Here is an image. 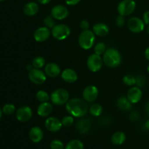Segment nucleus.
<instances>
[{
  "instance_id": "nucleus-45",
  "label": "nucleus",
  "mask_w": 149,
  "mask_h": 149,
  "mask_svg": "<svg viewBox=\"0 0 149 149\" xmlns=\"http://www.w3.org/2000/svg\"><path fill=\"white\" fill-rule=\"evenodd\" d=\"M2 113H3V111H2V109H0V119L1 118V116H2Z\"/></svg>"
},
{
  "instance_id": "nucleus-26",
  "label": "nucleus",
  "mask_w": 149,
  "mask_h": 149,
  "mask_svg": "<svg viewBox=\"0 0 149 149\" xmlns=\"http://www.w3.org/2000/svg\"><path fill=\"white\" fill-rule=\"evenodd\" d=\"M65 149H84V144L79 140H71L66 144Z\"/></svg>"
},
{
  "instance_id": "nucleus-15",
  "label": "nucleus",
  "mask_w": 149,
  "mask_h": 149,
  "mask_svg": "<svg viewBox=\"0 0 149 149\" xmlns=\"http://www.w3.org/2000/svg\"><path fill=\"white\" fill-rule=\"evenodd\" d=\"M142 96L143 93L141 89L138 87H133V86L128 90L127 94V97L132 104L138 103L141 100Z\"/></svg>"
},
{
  "instance_id": "nucleus-1",
  "label": "nucleus",
  "mask_w": 149,
  "mask_h": 149,
  "mask_svg": "<svg viewBox=\"0 0 149 149\" xmlns=\"http://www.w3.org/2000/svg\"><path fill=\"white\" fill-rule=\"evenodd\" d=\"M66 111L76 118L83 117L89 111L87 101L81 98H71L65 103Z\"/></svg>"
},
{
  "instance_id": "nucleus-22",
  "label": "nucleus",
  "mask_w": 149,
  "mask_h": 149,
  "mask_svg": "<svg viewBox=\"0 0 149 149\" xmlns=\"http://www.w3.org/2000/svg\"><path fill=\"white\" fill-rule=\"evenodd\" d=\"M91 127V122L89 119H82L79 120L77 123V129L79 133L85 134Z\"/></svg>"
},
{
  "instance_id": "nucleus-25",
  "label": "nucleus",
  "mask_w": 149,
  "mask_h": 149,
  "mask_svg": "<svg viewBox=\"0 0 149 149\" xmlns=\"http://www.w3.org/2000/svg\"><path fill=\"white\" fill-rule=\"evenodd\" d=\"M89 111H90V114L93 115V116L97 117V116H100L103 113V109L100 104L94 103V104L91 105L90 107L89 108Z\"/></svg>"
},
{
  "instance_id": "nucleus-17",
  "label": "nucleus",
  "mask_w": 149,
  "mask_h": 149,
  "mask_svg": "<svg viewBox=\"0 0 149 149\" xmlns=\"http://www.w3.org/2000/svg\"><path fill=\"white\" fill-rule=\"evenodd\" d=\"M61 78L67 83H74L78 79L77 73L72 68H65L61 72Z\"/></svg>"
},
{
  "instance_id": "nucleus-30",
  "label": "nucleus",
  "mask_w": 149,
  "mask_h": 149,
  "mask_svg": "<svg viewBox=\"0 0 149 149\" xmlns=\"http://www.w3.org/2000/svg\"><path fill=\"white\" fill-rule=\"evenodd\" d=\"M106 45L103 42H98L96 44L94 47V52L95 53L98 55H102L106 52Z\"/></svg>"
},
{
  "instance_id": "nucleus-44",
  "label": "nucleus",
  "mask_w": 149,
  "mask_h": 149,
  "mask_svg": "<svg viewBox=\"0 0 149 149\" xmlns=\"http://www.w3.org/2000/svg\"><path fill=\"white\" fill-rule=\"evenodd\" d=\"M146 112H147V114L149 116V101L147 103L146 106Z\"/></svg>"
},
{
  "instance_id": "nucleus-9",
  "label": "nucleus",
  "mask_w": 149,
  "mask_h": 149,
  "mask_svg": "<svg viewBox=\"0 0 149 149\" xmlns=\"http://www.w3.org/2000/svg\"><path fill=\"white\" fill-rule=\"evenodd\" d=\"M145 23L143 20L139 17H132L129 19L127 22V27L131 32L135 33H138L142 32L145 28Z\"/></svg>"
},
{
  "instance_id": "nucleus-13",
  "label": "nucleus",
  "mask_w": 149,
  "mask_h": 149,
  "mask_svg": "<svg viewBox=\"0 0 149 149\" xmlns=\"http://www.w3.org/2000/svg\"><path fill=\"white\" fill-rule=\"evenodd\" d=\"M45 125L46 129L52 132H58L63 127L61 121L58 118L54 117V116L48 117L45 121Z\"/></svg>"
},
{
  "instance_id": "nucleus-42",
  "label": "nucleus",
  "mask_w": 149,
  "mask_h": 149,
  "mask_svg": "<svg viewBox=\"0 0 149 149\" xmlns=\"http://www.w3.org/2000/svg\"><path fill=\"white\" fill-rule=\"evenodd\" d=\"M145 58H146V60H148V61H149V47H148L145 50Z\"/></svg>"
},
{
  "instance_id": "nucleus-5",
  "label": "nucleus",
  "mask_w": 149,
  "mask_h": 149,
  "mask_svg": "<svg viewBox=\"0 0 149 149\" xmlns=\"http://www.w3.org/2000/svg\"><path fill=\"white\" fill-rule=\"evenodd\" d=\"M51 34L57 40L62 41L69 36L71 34V29L65 24L55 25L52 29Z\"/></svg>"
},
{
  "instance_id": "nucleus-27",
  "label": "nucleus",
  "mask_w": 149,
  "mask_h": 149,
  "mask_svg": "<svg viewBox=\"0 0 149 149\" xmlns=\"http://www.w3.org/2000/svg\"><path fill=\"white\" fill-rule=\"evenodd\" d=\"M32 65H33V68H43L46 65V61L45 58L42 56H37L32 61Z\"/></svg>"
},
{
  "instance_id": "nucleus-3",
  "label": "nucleus",
  "mask_w": 149,
  "mask_h": 149,
  "mask_svg": "<svg viewBox=\"0 0 149 149\" xmlns=\"http://www.w3.org/2000/svg\"><path fill=\"white\" fill-rule=\"evenodd\" d=\"M95 40V34L93 31H83L79 36L78 42L80 47L83 49H90L94 45Z\"/></svg>"
},
{
  "instance_id": "nucleus-38",
  "label": "nucleus",
  "mask_w": 149,
  "mask_h": 149,
  "mask_svg": "<svg viewBox=\"0 0 149 149\" xmlns=\"http://www.w3.org/2000/svg\"><path fill=\"white\" fill-rule=\"evenodd\" d=\"M143 20L144 23L146 25H149V10H147L143 13Z\"/></svg>"
},
{
  "instance_id": "nucleus-21",
  "label": "nucleus",
  "mask_w": 149,
  "mask_h": 149,
  "mask_svg": "<svg viewBox=\"0 0 149 149\" xmlns=\"http://www.w3.org/2000/svg\"><path fill=\"white\" fill-rule=\"evenodd\" d=\"M93 31L98 36H104L109 33V28L106 23H97L93 26Z\"/></svg>"
},
{
  "instance_id": "nucleus-36",
  "label": "nucleus",
  "mask_w": 149,
  "mask_h": 149,
  "mask_svg": "<svg viewBox=\"0 0 149 149\" xmlns=\"http://www.w3.org/2000/svg\"><path fill=\"white\" fill-rule=\"evenodd\" d=\"M125 23V17L122 15H119V16H117L116 18V26H119V27H121V26H123L124 24Z\"/></svg>"
},
{
  "instance_id": "nucleus-7",
  "label": "nucleus",
  "mask_w": 149,
  "mask_h": 149,
  "mask_svg": "<svg viewBox=\"0 0 149 149\" xmlns=\"http://www.w3.org/2000/svg\"><path fill=\"white\" fill-rule=\"evenodd\" d=\"M104 64L103 58L100 55L94 53L88 57L87 61V68L92 72H97L100 71Z\"/></svg>"
},
{
  "instance_id": "nucleus-24",
  "label": "nucleus",
  "mask_w": 149,
  "mask_h": 149,
  "mask_svg": "<svg viewBox=\"0 0 149 149\" xmlns=\"http://www.w3.org/2000/svg\"><path fill=\"white\" fill-rule=\"evenodd\" d=\"M126 141V135L123 132H116L111 137V142L113 145L120 146Z\"/></svg>"
},
{
  "instance_id": "nucleus-14",
  "label": "nucleus",
  "mask_w": 149,
  "mask_h": 149,
  "mask_svg": "<svg viewBox=\"0 0 149 149\" xmlns=\"http://www.w3.org/2000/svg\"><path fill=\"white\" fill-rule=\"evenodd\" d=\"M51 35V31L49 29L42 26L36 29L33 33V38L37 42H43L47 40Z\"/></svg>"
},
{
  "instance_id": "nucleus-19",
  "label": "nucleus",
  "mask_w": 149,
  "mask_h": 149,
  "mask_svg": "<svg viewBox=\"0 0 149 149\" xmlns=\"http://www.w3.org/2000/svg\"><path fill=\"white\" fill-rule=\"evenodd\" d=\"M44 137V132L39 127H33L29 132V138L33 143H37L42 140Z\"/></svg>"
},
{
  "instance_id": "nucleus-37",
  "label": "nucleus",
  "mask_w": 149,
  "mask_h": 149,
  "mask_svg": "<svg viewBox=\"0 0 149 149\" xmlns=\"http://www.w3.org/2000/svg\"><path fill=\"white\" fill-rule=\"evenodd\" d=\"M80 28L83 31L89 30V29H90V23L87 20H81V23H80Z\"/></svg>"
},
{
  "instance_id": "nucleus-40",
  "label": "nucleus",
  "mask_w": 149,
  "mask_h": 149,
  "mask_svg": "<svg viewBox=\"0 0 149 149\" xmlns=\"http://www.w3.org/2000/svg\"><path fill=\"white\" fill-rule=\"evenodd\" d=\"M139 117H140V114L137 113V112H132V113H131V116H130L131 120L136 121Z\"/></svg>"
},
{
  "instance_id": "nucleus-8",
  "label": "nucleus",
  "mask_w": 149,
  "mask_h": 149,
  "mask_svg": "<svg viewBox=\"0 0 149 149\" xmlns=\"http://www.w3.org/2000/svg\"><path fill=\"white\" fill-rule=\"evenodd\" d=\"M29 78L35 84H42L47 80V75L44 71L39 68H33L29 73Z\"/></svg>"
},
{
  "instance_id": "nucleus-47",
  "label": "nucleus",
  "mask_w": 149,
  "mask_h": 149,
  "mask_svg": "<svg viewBox=\"0 0 149 149\" xmlns=\"http://www.w3.org/2000/svg\"><path fill=\"white\" fill-rule=\"evenodd\" d=\"M147 70H148V72L149 73V64H148V67H147Z\"/></svg>"
},
{
  "instance_id": "nucleus-41",
  "label": "nucleus",
  "mask_w": 149,
  "mask_h": 149,
  "mask_svg": "<svg viewBox=\"0 0 149 149\" xmlns=\"http://www.w3.org/2000/svg\"><path fill=\"white\" fill-rule=\"evenodd\" d=\"M52 0H37L38 2L41 4H49Z\"/></svg>"
},
{
  "instance_id": "nucleus-31",
  "label": "nucleus",
  "mask_w": 149,
  "mask_h": 149,
  "mask_svg": "<svg viewBox=\"0 0 149 149\" xmlns=\"http://www.w3.org/2000/svg\"><path fill=\"white\" fill-rule=\"evenodd\" d=\"M2 111L3 113L6 115H11L15 111V106L11 103H7L3 106Z\"/></svg>"
},
{
  "instance_id": "nucleus-28",
  "label": "nucleus",
  "mask_w": 149,
  "mask_h": 149,
  "mask_svg": "<svg viewBox=\"0 0 149 149\" xmlns=\"http://www.w3.org/2000/svg\"><path fill=\"white\" fill-rule=\"evenodd\" d=\"M36 97L39 102L44 103V102H47L50 99V96L47 93L45 90H39L36 94Z\"/></svg>"
},
{
  "instance_id": "nucleus-10",
  "label": "nucleus",
  "mask_w": 149,
  "mask_h": 149,
  "mask_svg": "<svg viewBox=\"0 0 149 149\" xmlns=\"http://www.w3.org/2000/svg\"><path fill=\"white\" fill-rule=\"evenodd\" d=\"M68 15H69V11L68 8L61 4L54 6L51 10V15L55 20H63L68 17Z\"/></svg>"
},
{
  "instance_id": "nucleus-39",
  "label": "nucleus",
  "mask_w": 149,
  "mask_h": 149,
  "mask_svg": "<svg viewBox=\"0 0 149 149\" xmlns=\"http://www.w3.org/2000/svg\"><path fill=\"white\" fill-rule=\"evenodd\" d=\"M81 1V0H65V4H68L69 6H74V5H77V4Z\"/></svg>"
},
{
  "instance_id": "nucleus-32",
  "label": "nucleus",
  "mask_w": 149,
  "mask_h": 149,
  "mask_svg": "<svg viewBox=\"0 0 149 149\" xmlns=\"http://www.w3.org/2000/svg\"><path fill=\"white\" fill-rule=\"evenodd\" d=\"M44 25L45 27L48 28L49 29H52L55 26V22L52 15H48L44 19Z\"/></svg>"
},
{
  "instance_id": "nucleus-48",
  "label": "nucleus",
  "mask_w": 149,
  "mask_h": 149,
  "mask_svg": "<svg viewBox=\"0 0 149 149\" xmlns=\"http://www.w3.org/2000/svg\"><path fill=\"white\" fill-rule=\"evenodd\" d=\"M4 1V0H0V2H1V1Z\"/></svg>"
},
{
  "instance_id": "nucleus-18",
  "label": "nucleus",
  "mask_w": 149,
  "mask_h": 149,
  "mask_svg": "<svg viewBox=\"0 0 149 149\" xmlns=\"http://www.w3.org/2000/svg\"><path fill=\"white\" fill-rule=\"evenodd\" d=\"M36 111L37 114L41 117H47L52 111V105L48 101L40 103Z\"/></svg>"
},
{
  "instance_id": "nucleus-20",
  "label": "nucleus",
  "mask_w": 149,
  "mask_h": 149,
  "mask_svg": "<svg viewBox=\"0 0 149 149\" xmlns=\"http://www.w3.org/2000/svg\"><path fill=\"white\" fill-rule=\"evenodd\" d=\"M39 5L34 1H29L23 7V13L27 16H33L39 11Z\"/></svg>"
},
{
  "instance_id": "nucleus-2",
  "label": "nucleus",
  "mask_w": 149,
  "mask_h": 149,
  "mask_svg": "<svg viewBox=\"0 0 149 149\" xmlns=\"http://www.w3.org/2000/svg\"><path fill=\"white\" fill-rule=\"evenodd\" d=\"M103 60L105 65L109 68H116L122 63V55L115 48H109L103 55Z\"/></svg>"
},
{
  "instance_id": "nucleus-35",
  "label": "nucleus",
  "mask_w": 149,
  "mask_h": 149,
  "mask_svg": "<svg viewBox=\"0 0 149 149\" xmlns=\"http://www.w3.org/2000/svg\"><path fill=\"white\" fill-rule=\"evenodd\" d=\"M145 84H146V79H144L143 77H142V76H138V77H136L137 87L141 88V87H143Z\"/></svg>"
},
{
  "instance_id": "nucleus-34",
  "label": "nucleus",
  "mask_w": 149,
  "mask_h": 149,
  "mask_svg": "<svg viewBox=\"0 0 149 149\" xmlns=\"http://www.w3.org/2000/svg\"><path fill=\"white\" fill-rule=\"evenodd\" d=\"M50 148L51 149H65V146L62 141L55 139L50 143Z\"/></svg>"
},
{
  "instance_id": "nucleus-6",
  "label": "nucleus",
  "mask_w": 149,
  "mask_h": 149,
  "mask_svg": "<svg viewBox=\"0 0 149 149\" xmlns=\"http://www.w3.org/2000/svg\"><path fill=\"white\" fill-rule=\"evenodd\" d=\"M136 8V3L134 0H122L117 7L118 13L120 15L128 16L132 14Z\"/></svg>"
},
{
  "instance_id": "nucleus-23",
  "label": "nucleus",
  "mask_w": 149,
  "mask_h": 149,
  "mask_svg": "<svg viewBox=\"0 0 149 149\" xmlns=\"http://www.w3.org/2000/svg\"><path fill=\"white\" fill-rule=\"evenodd\" d=\"M132 103L128 100V98L125 96H122L119 97L116 102V106L120 110L124 111H127L132 109Z\"/></svg>"
},
{
  "instance_id": "nucleus-29",
  "label": "nucleus",
  "mask_w": 149,
  "mask_h": 149,
  "mask_svg": "<svg viewBox=\"0 0 149 149\" xmlns=\"http://www.w3.org/2000/svg\"><path fill=\"white\" fill-rule=\"evenodd\" d=\"M123 83L127 86H131L132 87L133 85L136 84V78L134 76L131 74H127L122 79Z\"/></svg>"
},
{
  "instance_id": "nucleus-11",
  "label": "nucleus",
  "mask_w": 149,
  "mask_h": 149,
  "mask_svg": "<svg viewBox=\"0 0 149 149\" xmlns=\"http://www.w3.org/2000/svg\"><path fill=\"white\" fill-rule=\"evenodd\" d=\"M98 94V89L96 86L89 85L83 90L82 97L87 102H93L97 99Z\"/></svg>"
},
{
  "instance_id": "nucleus-46",
  "label": "nucleus",
  "mask_w": 149,
  "mask_h": 149,
  "mask_svg": "<svg viewBox=\"0 0 149 149\" xmlns=\"http://www.w3.org/2000/svg\"><path fill=\"white\" fill-rule=\"evenodd\" d=\"M147 31H148V33L149 34V25H148V29H147Z\"/></svg>"
},
{
  "instance_id": "nucleus-33",
  "label": "nucleus",
  "mask_w": 149,
  "mask_h": 149,
  "mask_svg": "<svg viewBox=\"0 0 149 149\" xmlns=\"http://www.w3.org/2000/svg\"><path fill=\"white\" fill-rule=\"evenodd\" d=\"M61 122H62L63 126L65 127H68L71 126L74 122V116H71V115L70 114L68 115V116H64V117L62 119V120H61Z\"/></svg>"
},
{
  "instance_id": "nucleus-43",
  "label": "nucleus",
  "mask_w": 149,
  "mask_h": 149,
  "mask_svg": "<svg viewBox=\"0 0 149 149\" xmlns=\"http://www.w3.org/2000/svg\"><path fill=\"white\" fill-rule=\"evenodd\" d=\"M144 126H145L146 129L149 130V120H147L146 122H145V124H144Z\"/></svg>"
},
{
  "instance_id": "nucleus-4",
  "label": "nucleus",
  "mask_w": 149,
  "mask_h": 149,
  "mask_svg": "<svg viewBox=\"0 0 149 149\" xmlns=\"http://www.w3.org/2000/svg\"><path fill=\"white\" fill-rule=\"evenodd\" d=\"M50 100L52 103L56 106L65 105V103L69 100V93L65 89H57L51 94Z\"/></svg>"
},
{
  "instance_id": "nucleus-12",
  "label": "nucleus",
  "mask_w": 149,
  "mask_h": 149,
  "mask_svg": "<svg viewBox=\"0 0 149 149\" xmlns=\"http://www.w3.org/2000/svg\"><path fill=\"white\" fill-rule=\"evenodd\" d=\"M33 111L29 106H22L16 112V118L20 122H26L31 119Z\"/></svg>"
},
{
  "instance_id": "nucleus-16",
  "label": "nucleus",
  "mask_w": 149,
  "mask_h": 149,
  "mask_svg": "<svg viewBox=\"0 0 149 149\" xmlns=\"http://www.w3.org/2000/svg\"><path fill=\"white\" fill-rule=\"evenodd\" d=\"M45 73L48 77L55 78L61 74V67L55 63H48L45 66Z\"/></svg>"
}]
</instances>
